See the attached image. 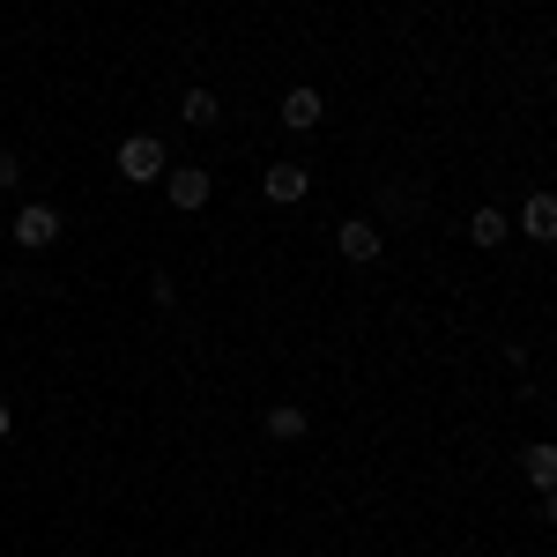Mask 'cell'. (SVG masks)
I'll use <instances>...</instances> for the list:
<instances>
[{
	"label": "cell",
	"instance_id": "cell-7",
	"mask_svg": "<svg viewBox=\"0 0 557 557\" xmlns=\"http://www.w3.org/2000/svg\"><path fill=\"white\" fill-rule=\"evenodd\" d=\"M520 231H528L535 246H550V238H557V201H550V194H528V209H520Z\"/></svg>",
	"mask_w": 557,
	"mask_h": 557
},
{
	"label": "cell",
	"instance_id": "cell-5",
	"mask_svg": "<svg viewBox=\"0 0 557 557\" xmlns=\"http://www.w3.org/2000/svg\"><path fill=\"white\" fill-rule=\"evenodd\" d=\"M164 194H172V209H201V201L215 194L209 164H178V172H164Z\"/></svg>",
	"mask_w": 557,
	"mask_h": 557
},
{
	"label": "cell",
	"instance_id": "cell-8",
	"mask_svg": "<svg viewBox=\"0 0 557 557\" xmlns=\"http://www.w3.org/2000/svg\"><path fill=\"white\" fill-rule=\"evenodd\" d=\"M469 238H475V246H506V238H513V215H506V209H475L469 215Z\"/></svg>",
	"mask_w": 557,
	"mask_h": 557
},
{
	"label": "cell",
	"instance_id": "cell-4",
	"mask_svg": "<svg viewBox=\"0 0 557 557\" xmlns=\"http://www.w3.org/2000/svg\"><path fill=\"white\" fill-rule=\"evenodd\" d=\"M15 246H30V253H45L52 238H60V209H45V201H30V209H15Z\"/></svg>",
	"mask_w": 557,
	"mask_h": 557
},
{
	"label": "cell",
	"instance_id": "cell-13",
	"mask_svg": "<svg viewBox=\"0 0 557 557\" xmlns=\"http://www.w3.org/2000/svg\"><path fill=\"white\" fill-rule=\"evenodd\" d=\"M8 424H15V417H8V401H0V438H8Z\"/></svg>",
	"mask_w": 557,
	"mask_h": 557
},
{
	"label": "cell",
	"instance_id": "cell-12",
	"mask_svg": "<svg viewBox=\"0 0 557 557\" xmlns=\"http://www.w3.org/2000/svg\"><path fill=\"white\" fill-rule=\"evenodd\" d=\"M15 178H23V157H15V149H0V186H15Z\"/></svg>",
	"mask_w": 557,
	"mask_h": 557
},
{
	"label": "cell",
	"instance_id": "cell-3",
	"mask_svg": "<svg viewBox=\"0 0 557 557\" xmlns=\"http://www.w3.org/2000/svg\"><path fill=\"white\" fill-rule=\"evenodd\" d=\"M260 194H268L275 209H298L305 194H312V172H305V164H268V172H260Z\"/></svg>",
	"mask_w": 557,
	"mask_h": 557
},
{
	"label": "cell",
	"instance_id": "cell-11",
	"mask_svg": "<svg viewBox=\"0 0 557 557\" xmlns=\"http://www.w3.org/2000/svg\"><path fill=\"white\" fill-rule=\"evenodd\" d=\"M215 112H223V104H215V89H186V104H178V120H186V127H215Z\"/></svg>",
	"mask_w": 557,
	"mask_h": 557
},
{
	"label": "cell",
	"instance_id": "cell-9",
	"mask_svg": "<svg viewBox=\"0 0 557 557\" xmlns=\"http://www.w3.org/2000/svg\"><path fill=\"white\" fill-rule=\"evenodd\" d=\"M520 469H528V483H535V491H550V483H557V446H550V438H535V446L520 454Z\"/></svg>",
	"mask_w": 557,
	"mask_h": 557
},
{
	"label": "cell",
	"instance_id": "cell-1",
	"mask_svg": "<svg viewBox=\"0 0 557 557\" xmlns=\"http://www.w3.org/2000/svg\"><path fill=\"white\" fill-rule=\"evenodd\" d=\"M164 164H172V157H164L157 134H127V141H120V178H127V186H157Z\"/></svg>",
	"mask_w": 557,
	"mask_h": 557
},
{
	"label": "cell",
	"instance_id": "cell-2",
	"mask_svg": "<svg viewBox=\"0 0 557 557\" xmlns=\"http://www.w3.org/2000/svg\"><path fill=\"white\" fill-rule=\"evenodd\" d=\"M335 253L349 260V268H372V260L386 253V238H380V223H364V215H349L343 231H335Z\"/></svg>",
	"mask_w": 557,
	"mask_h": 557
},
{
	"label": "cell",
	"instance_id": "cell-6",
	"mask_svg": "<svg viewBox=\"0 0 557 557\" xmlns=\"http://www.w3.org/2000/svg\"><path fill=\"white\" fill-rule=\"evenodd\" d=\"M320 120H327V97H320V89H290V97H283V127H290V134H312V127H320Z\"/></svg>",
	"mask_w": 557,
	"mask_h": 557
},
{
	"label": "cell",
	"instance_id": "cell-10",
	"mask_svg": "<svg viewBox=\"0 0 557 557\" xmlns=\"http://www.w3.org/2000/svg\"><path fill=\"white\" fill-rule=\"evenodd\" d=\"M305 424H312V417H305L298 401H275V409H268V438H283V446L305 438Z\"/></svg>",
	"mask_w": 557,
	"mask_h": 557
}]
</instances>
